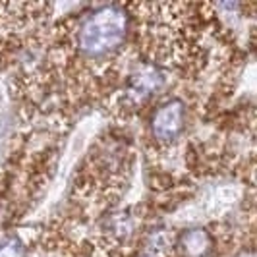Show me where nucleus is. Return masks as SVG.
Returning <instances> with one entry per match:
<instances>
[{
    "label": "nucleus",
    "mask_w": 257,
    "mask_h": 257,
    "mask_svg": "<svg viewBox=\"0 0 257 257\" xmlns=\"http://www.w3.org/2000/svg\"><path fill=\"white\" fill-rule=\"evenodd\" d=\"M128 16L118 6H101L89 12L76 29V47L83 56H108L124 43Z\"/></svg>",
    "instance_id": "obj_1"
},
{
    "label": "nucleus",
    "mask_w": 257,
    "mask_h": 257,
    "mask_svg": "<svg viewBox=\"0 0 257 257\" xmlns=\"http://www.w3.org/2000/svg\"><path fill=\"white\" fill-rule=\"evenodd\" d=\"M0 257H24V251L18 244H6L0 247Z\"/></svg>",
    "instance_id": "obj_4"
},
{
    "label": "nucleus",
    "mask_w": 257,
    "mask_h": 257,
    "mask_svg": "<svg viewBox=\"0 0 257 257\" xmlns=\"http://www.w3.org/2000/svg\"><path fill=\"white\" fill-rule=\"evenodd\" d=\"M207 242H209V238H207V234L203 230H192L184 236V245L192 253H201L207 247Z\"/></svg>",
    "instance_id": "obj_3"
},
{
    "label": "nucleus",
    "mask_w": 257,
    "mask_h": 257,
    "mask_svg": "<svg viewBox=\"0 0 257 257\" xmlns=\"http://www.w3.org/2000/svg\"><path fill=\"white\" fill-rule=\"evenodd\" d=\"M184 114H186V108L180 99H170L165 104H161L151 118L155 140L159 142L176 140L184 128Z\"/></svg>",
    "instance_id": "obj_2"
}]
</instances>
